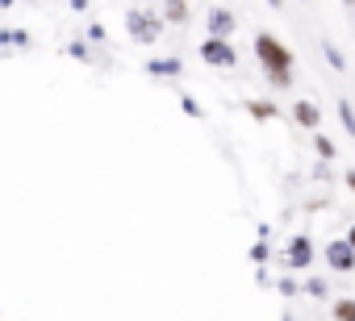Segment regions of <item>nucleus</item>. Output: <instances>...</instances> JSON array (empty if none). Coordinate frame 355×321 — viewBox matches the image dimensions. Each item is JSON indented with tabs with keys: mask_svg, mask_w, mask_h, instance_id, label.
Returning a JSON list of instances; mask_svg holds the SVG:
<instances>
[{
	"mask_svg": "<svg viewBox=\"0 0 355 321\" xmlns=\"http://www.w3.org/2000/svg\"><path fill=\"white\" fill-rule=\"evenodd\" d=\"M251 46H255V59H259L263 80H268L272 88H293V84H297V80H293V51H288V42H280L276 34L259 30Z\"/></svg>",
	"mask_w": 355,
	"mask_h": 321,
	"instance_id": "obj_1",
	"label": "nucleus"
},
{
	"mask_svg": "<svg viewBox=\"0 0 355 321\" xmlns=\"http://www.w3.org/2000/svg\"><path fill=\"white\" fill-rule=\"evenodd\" d=\"M163 30H167L163 13H150V9H142V5H134V9L125 13V34H130L138 46H155V42L163 38Z\"/></svg>",
	"mask_w": 355,
	"mask_h": 321,
	"instance_id": "obj_2",
	"label": "nucleus"
},
{
	"mask_svg": "<svg viewBox=\"0 0 355 321\" xmlns=\"http://www.w3.org/2000/svg\"><path fill=\"white\" fill-rule=\"evenodd\" d=\"M197 51H201V63L214 67V71H234L239 67V51H234L230 38H205Z\"/></svg>",
	"mask_w": 355,
	"mask_h": 321,
	"instance_id": "obj_3",
	"label": "nucleus"
},
{
	"mask_svg": "<svg viewBox=\"0 0 355 321\" xmlns=\"http://www.w3.org/2000/svg\"><path fill=\"white\" fill-rule=\"evenodd\" d=\"M313 267V238L309 234H293L288 246H284V271H309Z\"/></svg>",
	"mask_w": 355,
	"mask_h": 321,
	"instance_id": "obj_4",
	"label": "nucleus"
},
{
	"mask_svg": "<svg viewBox=\"0 0 355 321\" xmlns=\"http://www.w3.org/2000/svg\"><path fill=\"white\" fill-rule=\"evenodd\" d=\"M322 259H326V267H330L334 275H355V250H351L347 238L326 242V246H322Z\"/></svg>",
	"mask_w": 355,
	"mask_h": 321,
	"instance_id": "obj_5",
	"label": "nucleus"
},
{
	"mask_svg": "<svg viewBox=\"0 0 355 321\" xmlns=\"http://www.w3.org/2000/svg\"><path fill=\"white\" fill-rule=\"evenodd\" d=\"M142 71L150 75V80H167V84H175V80H184V59L180 55H150L146 63H142Z\"/></svg>",
	"mask_w": 355,
	"mask_h": 321,
	"instance_id": "obj_6",
	"label": "nucleus"
},
{
	"mask_svg": "<svg viewBox=\"0 0 355 321\" xmlns=\"http://www.w3.org/2000/svg\"><path fill=\"white\" fill-rule=\"evenodd\" d=\"M234 30H239V17H234L230 9L214 5L209 17H205V38H234Z\"/></svg>",
	"mask_w": 355,
	"mask_h": 321,
	"instance_id": "obj_7",
	"label": "nucleus"
},
{
	"mask_svg": "<svg viewBox=\"0 0 355 321\" xmlns=\"http://www.w3.org/2000/svg\"><path fill=\"white\" fill-rule=\"evenodd\" d=\"M293 121L301 125V129H309V134H318L322 129V109H318V100H293Z\"/></svg>",
	"mask_w": 355,
	"mask_h": 321,
	"instance_id": "obj_8",
	"label": "nucleus"
},
{
	"mask_svg": "<svg viewBox=\"0 0 355 321\" xmlns=\"http://www.w3.org/2000/svg\"><path fill=\"white\" fill-rule=\"evenodd\" d=\"M243 109H247L255 121H272V117H280L276 100H263V96H247V100H243Z\"/></svg>",
	"mask_w": 355,
	"mask_h": 321,
	"instance_id": "obj_9",
	"label": "nucleus"
},
{
	"mask_svg": "<svg viewBox=\"0 0 355 321\" xmlns=\"http://www.w3.org/2000/svg\"><path fill=\"white\" fill-rule=\"evenodd\" d=\"M189 0H163V21L167 26H189Z\"/></svg>",
	"mask_w": 355,
	"mask_h": 321,
	"instance_id": "obj_10",
	"label": "nucleus"
},
{
	"mask_svg": "<svg viewBox=\"0 0 355 321\" xmlns=\"http://www.w3.org/2000/svg\"><path fill=\"white\" fill-rule=\"evenodd\" d=\"M63 55H67V59H76V63H84V67H88V63H96V51H92V42H88V38H71V42L63 46Z\"/></svg>",
	"mask_w": 355,
	"mask_h": 321,
	"instance_id": "obj_11",
	"label": "nucleus"
},
{
	"mask_svg": "<svg viewBox=\"0 0 355 321\" xmlns=\"http://www.w3.org/2000/svg\"><path fill=\"white\" fill-rule=\"evenodd\" d=\"M301 296H309V300H330V279H326V275H305V279H301Z\"/></svg>",
	"mask_w": 355,
	"mask_h": 321,
	"instance_id": "obj_12",
	"label": "nucleus"
},
{
	"mask_svg": "<svg viewBox=\"0 0 355 321\" xmlns=\"http://www.w3.org/2000/svg\"><path fill=\"white\" fill-rule=\"evenodd\" d=\"M330 321H355V296H334L330 300Z\"/></svg>",
	"mask_w": 355,
	"mask_h": 321,
	"instance_id": "obj_13",
	"label": "nucleus"
},
{
	"mask_svg": "<svg viewBox=\"0 0 355 321\" xmlns=\"http://www.w3.org/2000/svg\"><path fill=\"white\" fill-rule=\"evenodd\" d=\"M313 154L322 158V163H330V158L338 154V146H334V138H326V134L318 129V134H313Z\"/></svg>",
	"mask_w": 355,
	"mask_h": 321,
	"instance_id": "obj_14",
	"label": "nucleus"
},
{
	"mask_svg": "<svg viewBox=\"0 0 355 321\" xmlns=\"http://www.w3.org/2000/svg\"><path fill=\"white\" fill-rule=\"evenodd\" d=\"M276 292H280L284 300H293V296H301V279H297L293 271H284V275L276 279Z\"/></svg>",
	"mask_w": 355,
	"mask_h": 321,
	"instance_id": "obj_15",
	"label": "nucleus"
},
{
	"mask_svg": "<svg viewBox=\"0 0 355 321\" xmlns=\"http://www.w3.org/2000/svg\"><path fill=\"white\" fill-rule=\"evenodd\" d=\"M30 34L26 30H0V46H21V51H30Z\"/></svg>",
	"mask_w": 355,
	"mask_h": 321,
	"instance_id": "obj_16",
	"label": "nucleus"
},
{
	"mask_svg": "<svg viewBox=\"0 0 355 321\" xmlns=\"http://www.w3.org/2000/svg\"><path fill=\"white\" fill-rule=\"evenodd\" d=\"M322 55H326V63H330L334 71H347V55H343L334 42H322Z\"/></svg>",
	"mask_w": 355,
	"mask_h": 321,
	"instance_id": "obj_17",
	"label": "nucleus"
},
{
	"mask_svg": "<svg viewBox=\"0 0 355 321\" xmlns=\"http://www.w3.org/2000/svg\"><path fill=\"white\" fill-rule=\"evenodd\" d=\"M338 121H343V129L355 138V109H351V100H347V96H338Z\"/></svg>",
	"mask_w": 355,
	"mask_h": 321,
	"instance_id": "obj_18",
	"label": "nucleus"
},
{
	"mask_svg": "<svg viewBox=\"0 0 355 321\" xmlns=\"http://www.w3.org/2000/svg\"><path fill=\"white\" fill-rule=\"evenodd\" d=\"M180 109L193 117V121H205V109H201V100L197 96H189V92H180Z\"/></svg>",
	"mask_w": 355,
	"mask_h": 321,
	"instance_id": "obj_19",
	"label": "nucleus"
},
{
	"mask_svg": "<svg viewBox=\"0 0 355 321\" xmlns=\"http://www.w3.org/2000/svg\"><path fill=\"white\" fill-rule=\"evenodd\" d=\"M268 259H272V246H268V238H259V242L251 246V263H255V267H263Z\"/></svg>",
	"mask_w": 355,
	"mask_h": 321,
	"instance_id": "obj_20",
	"label": "nucleus"
},
{
	"mask_svg": "<svg viewBox=\"0 0 355 321\" xmlns=\"http://www.w3.org/2000/svg\"><path fill=\"white\" fill-rule=\"evenodd\" d=\"M88 42H105V26L92 21V26H88Z\"/></svg>",
	"mask_w": 355,
	"mask_h": 321,
	"instance_id": "obj_21",
	"label": "nucleus"
},
{
	"mask_svg": "<svg viewBox=\"0 0 355 321\" xmlns=\"http://www.w3.org/2000/svg\"><path fill=\"white\" fill-rule=\"evenodd\" d=\"M343 184H347V192H351V196H355V167H351V172H347V176H343Z\"/></svg>",
	"mask_w": 355,
	"mask_h": 321,
	"instance_id": "obj_22",
	"label": "nucleus"
},
{
	"mask_svg": "<svg viewBox=\"0 0 355 321\" xmlns=\"http://www.w3.org/2000/svg\"><path fill=\"white\" fill-rule=\"evenodd\" d=\"M71 9H76V13H88V9H92V0H71Z\"/></svg>",
	"mask_w": 355,
	"mask_h": 321,
	"instance_id": "obj_23",
	"label": "nucleus"
},
{
	"mask_svg": "<svg viewBox=\"0 0 355 321\" xmlns=\"http://www.w3.org/2000/svg\"><path fill=\"white\" fill-rule=\"evenodd\" d=\"M347 242H351V250H355V221L347 226Z\"/></svg>",
	"mask_w": 355,
	"mask_h": 321,
	"instance_id": "obj_24",
	"label": "nucleus"
},
{
	"mask_svg": "<svg viewBox=\"0 0 355 321\" xmlns=\"http://www.w3.org/2000/svg\"><path fill=\"white\" fill-rule=\"evenodd\" d=\"M268 5H272V9H284V0H268Z\"/></svg>",
	"mask_w": 355,
	"mask_h": 321,
	"instance_id": "obj_25",
	"label": "nucleus"
},
{
	"mask_svg": "<svg viewBox=\"0 0 355 321\" xmlns=\"http://www.w3.org/2000/svg\"><path fill=\"white\" fill-rule=\"evenodd\" d=\"M343 5H347V9H355V0H343Z\"/></svg>",
	"mask_w": 355,
	"mask_h": 321,
	"instance_id": "obj_26",
	"label": "nucleus"
},
{
	"mask_svg": "<svg viewBox=\"0 0 355 321\" xmlns=\"http://www.w3.org/2000/svg\"><path fill=\"white\" fill-rule=\"evenodd\" d=\"M134 5H146V0H134Z\"/></svg>",
	"mask_w": 355,
	"mask_h": 321,
	"instance_id": "obj_27",
	"label": "nucleus"
},
{
	"mask_svg": "<svg viewBox=\"0 0 355 321\" xmlns=\"http://www.w3.org/2000/svg\"><path fill=\"white\" fill-rule=\"evenodd\" d=\"M284 321H293V317H288V313H284Z\"/></svg>",
	"mask_w": 355,
	"mask_h": 321,
	"instance_id": "obj_28",
	"label": "nucleus"
},
{
	"mask_svg": "<svg viewBox=\"0 0 355 321\" xmlns=\"http://www.w3.org/2000/svg\"><path fill=\"white\" fill-rule=\"evenodd\" d=\"M301 5H305V0H301Z\"/></svg>",
	"mask_w": 355,
	"mask_h": 321,
	"instance_id": "obj_29",
	"label": "nucleus"
}]
</instances>
